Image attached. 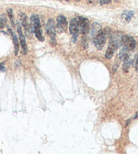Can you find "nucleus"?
Masks as SVG:
<instances>
[{
	"label": "nucleus",
	"mask_w": 138,
	"mask_h": 154,
	"mask_svg": "<svg viewBox=\"0 0 138 154\" xmlns=\"http://www.w3.org/2000/svg\"><path fill=\"white\" fill-rule=\"evenodd\" d=\"M137 117H138V111L136 113V115H135V116L134 117V119H136Z\"/></svg>",
	"instance_id": "nucleus-19"
},
{
	"label": "nucleus",
	"mask_w": 138,
	"mask_h": 154,
	"mask_svg": "<svg viewBox=\"0 0 138 154\" xmlns=\"http://www.w3.org/2000/svg\"><path fill=\"white\" fill-rule=\"evenodd\" d=\"M115 1L117 2H119V1H120V0H115Z\"/></svg>",
	"instance_id": "nucleus-20"
},
{
	"label": "nucleus",
	"mask_w": 138,
	"mask_h": 154,
	"mask_svg": "<svg viewBox=\"0 0 138 154\" xmlns=\"http://www.w3.org/2000/svg\"><path fill=\"white\" fill-rule=\"evenodd\" d=\"M134 12L133 10H130V11H127V12H124L123 14V17H124V20L127 21V23L130 22V20H131L132 17H134Z\"/></svg>",
	"instance_id": "nucleus-13"
},
{
	"label": "nucleus",
	"mask_w": 138,
	"mask_h": 154,
	"mask_svg": "<svg viewBox=\"0 0 138 154\" xmlns=\"http://www.w3.org/2000/svg\"><path fill=\"white\" fill-rule=\"evenodd\" d=\"M108 32L106 31V29L104 30H102L95 35L94 38L92 39L94 44L98 50H102L104 46H105L106 42Z\"/></svg>",
	"instance_id": "nucleus-3"
},
{
	"label": "nucleus",
	"mask_w": 138,
	"mask_h": 154,
	"mask_svg": "<svg viewBox=\"0 0 138 154\" xmlns=\"http://www.w3.org/2000/svg\"><path fill=\"white\" fill-rule=\"evenodd\" d=\"M5 71H6V68H5L3 63H0V71H3L4 72Z\"/></svg>",
	"instance_id": "nucleus-18"
},
{
	"label": "nucleus",
	"mask_w": 138,
	"mask_h": 154,
	"mask_svg": "<svg viewBox=\"0 0 138 154\" xmlns=\"http://www.w3.org/2000/svg\"><path fill=\"white\" fill-rule=\"evenodd\" d=\"M134 67H135V70H136L137 72H138V52L137 53L136 56H135V61L134 63Z\"/></svg>",
	"instance_id": "nucleus-16"
},
{
	"label": "nucleus",
	"mask_w": 138,
	"mask_h": 154,
	"mask_svg": "<svg viewBox=\"0 0 138 154\" xmlns=\"http://www.w3.org/2000/svg\"><path fill=\"white\" fill-rule=\"evenodd\" d=\"M31 23L32 31H33L36 38L40 42H44L45 39L43 36V33H42L43 32H42L40 18L39 16L37 14L32 15L31 17Z\"/></svg>",
	"instance_id": "nucleus-2"
},
{
	"label": "nucleus",
	"mask_w": 138,
	"mask_h": 154,
	"mask_svg": "<svg viewBox=\"0 0 138 154\" xmlns=\"http://www.w3.org/2000/svg\"><path fill=\"white\" fill-rule=\"evenodd\" d=\"M46 33L50 39V43L53 46L56 45V28L54 19L50 18L47 21L46 26Z\"/></svg>",
	"instance_id": "nucleus-5"
},
{
	"label": "nucleus",
	"mask_w": 138,
	"mask_h": 154,
	"mask_svg": "<svg viewBox=\"0 0 138 154\" xmlns=\"http://www.w3.org/2000/svg\"><path fill=\"white\" fill-rule=\"evenodd\" d=\"M121 43L123 46V48L128 52H131L135 48L136 46V41L132 36L124 35L121 36Z\"/></svg>",
	"instance_id": "nucleus-4"
},
{
	"label": "nucleus",
	"mask_w": 138,
	"mask_h": 154,
	"mask_svg": "<svg viewBox=\"0 0 138 154\" xmlns=\"http://www.w3.org/2000/svg\"><path fill=\"white\" fill-rule=\"evenodd\" d=\"M7 19L4 14L0 15V29H4L6 25Z\"/></svg>",
	"instance_id": "nucleus-14"
},
{
	"label": "nucleus",
	"mask_w": 138,
	"mask_h": 154,
	"mask_svg": "<svg viewBox=\"0 0 138 154\" xmlns=\"http://www.w3.org/2000/svg\"><path fill=\"white\" fill-rule=\"evenodd\" d=\"M8 15L10 18V22H11L12 26H14V15H13V11L12 9H8Z\"/></svg>",
	"instance_id": "nucleus-15"
},
{
	"label": "nucleus",
	"mask_w": 138,
	"mask_h": 154,
	"mask_svg": "<svg viewBox=\"0 0 138 154\" xmlns=\"http://www.w3.org/2000/svg\"><path fill=\"white\" fill-rule=\"evenodd\" d=\"M57 28L60 32H65L68 28V22L63 15L58 16L57 18Z\"/></svg>",
	"instance_id": "nucleus-8"
},
{
	"label": "nucleus",
	"mask_w": 138,
	"mask_h": 154,
	"mask_svg": "<svg viewBox=\"0 0 138 154\" xmlns=\"http://www.w3.org/2000/svg\"><path fill=\"white\" fill-rule=\"evenodd\" d=\"M79 25L80 33L83 35H86L90 31V24L89 21L87 18L83 17H79Z\"/></svg>",
	"instance_id": "nucleus-7"
},
{
	"label": "nucleus",
	"mask_w": 138,
	"mask_h": 154,
	"mask_svg": "<svg viewBox=\"0 0 138 154\" xmlns=\"http://www.w3.org/2000/svg\"><path fill=\"white\" fill-rule=\"evenodd\" d=\"M17 31L18 33V35H19V39H20V46H21V47H22L23 54H26V53H27V51H28L27 45H26L25 37V35H23L22 28H21V26L19 25H18V26H17Z\"/></svg>",
	"instance_id": "nucleus-9"
},
{
	"label": "nucleus",
	"mask_w": 138,
	"mask_h": 154,
	"mask_svg": "<svg viewBox=\"0 0 138 154\" xmlns=\"http://www.w3.org/2000/svg\"><path fill=\"white\" fill-rule=\"evenodd\" d=\"M102 30V25L98 23H94L92 25V28H91V36L92 38L93 39L94 37L98 35L101 31Z\"/></svg>",
	"instance_id": "nucleus-11"
},
{
	"label": "nucleus",
	"mask_w": 138,
	"mask_h": 154,
	"mask_svg": "<svg viewBox=\"0 0 138 154\" xmlns=\"http://www.w3.org/2000/svg\"><path fill=\"white\" fill-rule=\"evenodd\" d=\"M8 30L10 32V33H11L12 37L13 43H14V54L15 55H17L20 49V45H19V42H18V37L16 35V33L14 32H13L11 29H9Z\"/></svg>",
	"instance_id": "nucleus-12"
},
{
	"label": "nucleus",
	"mask_w": 138,
	"mask_h": 154,
	"mask_svg": "<svg viewBox=\"0 0 138 154\" xmlns=\"http://www.w3.org/2000/svg\"><path fill=\"white\" fill-rule=\"evenodd\" d=\"M69 31H70V33L72 35V40L73 43H76V41H77L79 33H80L78 18H73L70 20Z\"/></svg>",
	"instance_id": "nucleus-6"
},
{
	"label": "nucleus",
	"mask_w": 138,
	"mask_h": 154,
	"mask_svg": "<svg viewBox=\"0 0 138 154\" xmlns=\"http://www.w3.org/2000/svg\"><path fill=\"white\" fill-rule=\"evenodd\" d=\"M121 37H119L118 34L114 33L110 36V40L108 43V49L106 52L105 58L110 59L113 57L114 53L121 45Z\"/></svg>",
	"instance_id": "nucleus-1"
},
{
	"label": "nucleus",
	"mask_w": 138,
	"mask_h": 154,
	"mask_svg": "<svg viewBox=\"0 0 138 154\" xmlns=\"http://www.w3.org/2000/svg\"><path fill=\"white\" fill-rule=\"evenodd\" d=\"M100 4L101 5H104V4H109L111 3L112 0H99Z\"/></svg>",
	"instance_id": "nucleus-17"
},
{
	"label": "nucleus",
	"mask_w": 138,
	"mask_h": 154,
	"mask_svg": "<svg viewBox=\"0 0 138 154\" xmlns=\"http://www.w3.org/2000/svg\"><path fill=\"white\" fill-rule=\"evenodd\" d=\"M19 18H20V20L21 22V24H22V25L25 27V31L26 32H30L31 31V26L29 25V24L28 23V21H27V17H26V16L23 14V13H20L19 14Z\"/></svg>",
	"instance_id": "nucleus-10"
}]
</instances>
